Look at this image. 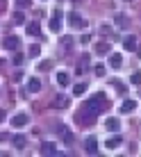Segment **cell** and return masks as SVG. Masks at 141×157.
Segmentation results:
<instances>
[{
  "instance_id": "cell-1",
  "label": "cell",
  "mask_w": 141,
  "mask_h": 157,
  "mask_svg": "<svg viewBox=\"0 0 141 157\" xmlns=\"http://www.w3.org/2000/svg\"><path fill=\"white\" fill-rule=\"evenodd\" d=\"M68 25H70V28H75V30H86V28H89V21H84L80 14L70 12L68 14Z\"/></svg>"
},
{
  "instance_id": "cell-2",
  "label": "cell",
  "mask_w": 141,
  "mask_h": 157,
  "mask_svg": "<svg viewBox=\"0 0 141 157\" xmlns=\"http://www.w3.org/2000/svg\"><path fill=\"white\" fill-rule=\"evenodd\" d=\"M50 30H52V32H59V30H62V12H59V9H55V12H52Z\"/></svg>"
},
{
  "instance_id": "cell-3",
  "label": "cell",
  "mask_w": 141,
  "mask_h": 157,
  "mask_svg": "<svg viewBox=\"0 0 141 157\" xmlns=\"http://www.w3.org/2000/svg\"><path fill=\"white\" fill-rule=\"evenodd\" d=\"M84 148H86V153H89V155H96V153H98V141H96V137H86Z\"/></svg>"
},
{
  "instance_id": "cell-4",
  "label": "cell",
  "mask_w": 141,
  "mask_h": 157,
  "mask_svg": "<svg viewBox=\"0 0 141 157\" xmlns=\"http://www.w3.org/2000/svg\"><path fill=\"white\" fill-rule=\"evenodd\" d=\"M18 46H21L18 36H7V39L2 41V48H5V50H16Z\"/></svg>"
},
{
  "instance_id": "cell-5",
  "label": "cell",
  "mask_w": 141,
  "mask_h": 157,
  "mask_svg": "<svg viewBox=\"0 0 141 157\" xmlns=\"http://www.w3.org/2000/svg\"><path fill=\"white\" fill-rule=\"evenodd\" d=\"M28 123H30V116L28 114H16L12 118V125L14 128H23V125H28Z\"/></svg>"
},
{
  "instance_id": "cell-6",
  "label": "cell",
  "mask_w": 141,
  "mask_h": 157,
  "mask_svg": "<svg viewBox=\"0 0 141 157\" xmlns=\"http://www.w3.org/2000/svg\"><path fill=\"white\" fill-rule=\"evenodd\" d=\"M57 84H59V86H68V84H70V75H68L66 71H59V73H57Z\"/></svg>"
},
{
  "instance_id": "cell-7",
  "label": "cell",
  "mask_w": 141,
  "mask_h": 157,
  "mask_svg": "<svg viewBox=\"0 0 141 157\" xmlns=\"http://www.w3.org/2000/svg\"><path fill=\"white\" fill-rule=\"evenodd\" d=\"M123 144V137H121V134H114V137H109V139H107V148H118V146H121Z\"/></svg>"
},
{
  "instance_id": "cell-8",
  "label": "cell",
  "mask_w": 141,
  "mask_h": 157,
  "mask_svg": "<svg viewBox=\"0 0 141 157\" xmlns=\"http://www.w3.org/2000/svg\"><path fill=\"white\" fill-rule=\"evenodd\" d=\"M105 125H107V130H112V132H116V130L121 128V121H118L116 116H109V118H107V121H105Z\"/></svg>"
},
{
  "instance_id": "cell-9",
  "label": "cell",
  "mask_w": 141,
  "mask_h": 157,
  "mask_svg": "<svg viewBox=\"0 0 141 157\" xmlns=\"http://www.w3.org/2000/svg\"><path fill=\"white\" fill-rule=\"evenodd\" d=\"M123 48H125L128 52H132V50H137V36H128L125 41H123Z\"/></svg>"
},
{
  "instance_id": "cell-10",
  "label": "cell",
  "mask_w": 141,
  "mask_h": 157,
  "mask_svg": "<svg viewBox=\"0 0 141 157\" xmlns=\"http://www.w3.org/2000/svg\"><path fill=\"white\" fill-rule=\"evenodd\" d=\"M41 153L43 155H57V148H55V144L46 141V144H41Z\"/></svg>"
},
{
  "instance_id": "cell-11",
  "label": "cell",
  "mask_w": 141,
  "mask_h": 157,
  "mask_svg": "<svg viewBox=\"0 0 141 157\" xmlns=\"http://www.w3.org/2000/svg\"><path fill=\"white\" fill-rule=\"evenodd\" d=\"M109 64H112V68H121V64H123V59L118 52H112L109 55Z\"/></svg>"
},
{
  "instance_id": "cell-12",
  "label": "cell",
  "mask_w": 141,
  "mask_h": 157,
  "mask_svg": "<svg viewBox=\"0 0 141 157\" xmlns=\"http://www.w3.org/2000/svg\"><path fill=\"white\" fill-rule=\"evenodd\" d=\"M39 89H41V82H39L36 78H30V82H28V91H30V94H36Z\"/></svg>"
},
{
  "instance_id": "cell-13",
  "label": "cell",
  "mask_w": 141,
  "mask_h": 157,
  "mask_svg": "<svg viewBox=\"0 0 141 157\" xmlns=\"http://www.w3.org/2000/svg\"><path fill=\"white\" fill-rule=\"evenodd\" d=\"M96 52H98V55H107V52H109V43H105V41L96 43Z\"/></svg>"
},
{
  "instance_id": "cell-14",
  "label": "cell",
  "mask_w": 141,
  "mask_h": 157,
  "mask_svg": "<svg viewBox=\"0 0 141 157\" xmlns=\"http://www.w3.org/2000/svg\"><path fill=\"white\" fill-rule=\"evenodd\" d=\"M28 34H30V36H39V34H41L39 23H30V25H28Z\"/></svg>"
},
{
  "instance_id": "cell-15",
  "label": "cell",
  "mask_w": 141,
  "mask_h": 157,
  "mask_svg": "<svg viewBox=\"0 0 141 157\" xmlns=\"http://www.w3.org/2000/svg\"><path fill=\"white\" fill-rule=\"evenodd\" d=\"M134 107H137V102H134V100H123V105H121V112H125V114H128V112H132Z\"/></svg>"
},
{
  "instance_id": "cell-16",
  "label": "cell",
  "mask_w": 141,
  "mask_h": 157,
  "mask_svg": "<svg viewBox=\"0 0 141 157\" xmlns=\"http://www.w3.org/2000/svg\"><path fill=\"white\" fill-rule=\"evenodd\" d=\"M84 91H86V84L84 82H78V84L73 86V96H82Z\"/></svg>"
},
{
  "instance_id": "cell-17",
  "label": "cell",
  "mask_w": 141,
  "mask_h": 157,
  "mask_svg": "<svg viewBox=\"0 0 141 157\" xmlns=\"http://www.w3.org/2000/svg\"><path fill=\"white\" fill-rule=\"evenodd\" d=\"M28 55H30V57H39V55H41V48L36 46V43H32L30 50H28Z\"/></svg>"
},
{
  "instance_id": "cell-18",
  "label": "cell",
  "mask_w": 141,
  "mask_h": 157,
  "mask_svg": "<svg viewBox=\"0 0 141 157\" xmlns=\"http://www.w3.org/2000/svg\"><path fill=\"white\" fill-rule=\"evenodd\" d=\"M66 105H68V98H66V96H57L55 107H66Z\"/></svg>"
},
{
  "instance_id": "cell-19",
  "label": "cell",
  "mask_w": 141,
  "mask_h": 157,
  "mask_svg": "<svg viewBox=\"0 0 141 157\" xmlns=\"http://www.w3.org/2000/svg\"><path fill=\"white\" fill-rule=\"evenodd\" d=\"M128 23H130V21L125 18V16H121V14L116 16V25H118V28H128Z\"/></svg>"
},
{
  "instance_id": "cell-20",
  "label": "cell",
  "mask_w": 141,
  "mask_h": 157,
  "mask_svg": "<svg viewBox=\"0 0 141 157\" xmlns=\"http://www.w3.org/2000/svg\"><path fill=\"white\" fill-rule=\"evenodd\" d=\"M93 73H96V75H100V78H102V75L107 73V68L102 66V64H96V66H93Z\"/></svg>"
},
{
  "instance_id": "cell-21",
  "label": "cell",
  "mask_w": 141,
  "mask_h": 157,
  "mask_svg": "<svg viewBox=\"0 0 141 157\" xmlns=\"http://www.w3.org/2000/svg\"><path fill=\"white\" fill-rule=\"evenodd\" d=\"M130 82L139 86V84H141V73H139V71H137V73H132V75H130Z\"/></svg>"
},
{
  "instance_id": "cell-22",
  "label": "cell",
  "mask_w": 141,
  "mask_h": 157,
  "mask_svg": "<svg viewBox=\"0 0 141 157\" xmlns=\"http://www.w3.org/2000/svg\"><path fill=\"white\" fill-rule=\"evenodd\" d=\"M14 21H16V23H23V21H25V16H23V12H16V16H14Z\"/></svg>"
},
{
  "instance_id": "cell-23",
  "label": "cell",
  "mask_w": 141,
  "mask_h": 157,
  "mask_svg": "<svg viewBox=\"0 0 141 157\" xmlns=\"http://www.w3.org/2000/svg\"><path fill=\"white\" fill-rule=\"evenodd\" d=\"M14 64H16V66H21V64H23V55H16L14 57Z\"/></svg>"
},
{
  "instance_id": "cell-24",
  "label": "cell",
  "mask_w": 141,
  "mask_h": 157,
  "mask_svg": "<svg viewBox=\"0 0 141 157\" xmlns=\"http://www.w3.org/2000/svg\"><path fill=\"white\" fill-rule=\"evenodd\" d=\"M14 144H16V146H25V139H23V137H16Z\"/></svg>"
},
{
  "instance_id": "cell-25",
  "label": "cell",
  "mask_w": 141,
  "mask_h": 157,
  "mask_svg": "<svg viewBox=\"0 0 141 157\" xmlns=\"http://www.w3.org/2000/svg\"><path fill=\"white\" fill-rule=\"evenodd\" d=\"M39 68H41V71H48V68H50V62H41Z\"/></svg>"
},
{
  "instance_id": "cell-26",
  "label": "cell",
  "mask_w": 141,
  "mask_h": 157,
  "mask_svg": "<svg viewBox=\"0 0 141 157\" xmlns=\"http://www.w3.org/2000/svg\"><path fill=\"white\" fill-rule=\"evenodd\" d=\"M64 141H66V144H70V141H73V137H70V132H64Z\"/></svg>"
},
{
  "instance_id": "cell-27",
  "label": "cell",
  "mask_w": 141,
  "mask_h": 157,
  "mask_svg": "<svg viewBox=\"0 0 141 157\" xmlns=\"http://www.w3.org/2000/svg\"><path fill=\"white\" fill-rule=\"evenodd\" d=\"M21 5H23V7H30V5H32V0H21Z\"/></svg>"
},
{
  "instance_id": "cell-28",
  "label": "cell",
  "mask_w": 141,
  "mask_h": 157,
  "mask_svg": "<svg viewBox=\"0 0 141 157\" xmlns=\"http://www.w3.org/2000/svg\"><path fill=\"white\" fill-rule=\"evenodd\" d=\"M0 121H5V112H0Z\"/></svg>"
},
{
  "instance_id": "cell-29",
  "label": "cell",
  "mask_w": 141,
  "mask_h": 157,
  "mask_svg": "<svg viewBox=\"0 0 141 157\" xmlns=\"http://www.w3.org/2000/svg\"><path fill=\"white\" fill-rule=\"evenodd\" d=\"M0 7H2V0H0Z\"/></svg>"
}]
</instances>
